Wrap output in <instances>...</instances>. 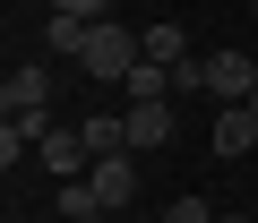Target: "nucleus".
<instances>
[{"instance_id": "12", "label": "nucleus", "mask_w": 258, "mask_h": 223, "mask_svg": "<svg viewBox=\"0 0 258 223\" xmlns=\"http://www.w3.org/2000/svg\"><path fill=\"white\" fill-rule=\"evenodd\" d=\"M172 94H207V60H198V52H189V60L172 69Z\"/></svg>"}, {"instance_id": "9", "label": "nucleus", "mask_w": 258, "mask_h": 223, "mask_svg": "<svg viewBox=\"0 0 258 223\" xmlns=\"http://www.w3.org/2000/svg\"><path fill=\"white\" fill-rule=\"evenodd\" d=\"M86 35H95L86 18H43V52L52 60H86Z\"/></svg>"}, {"instance_id": "6", "label": "nucleus", "mask_w": 258, "mask_h": 223, "mask_svg": "<svg viewBox=\"0 0 258 223\" xmlns=\"http://www.w3.org/2000/svg\"><path fill=\"white\" fill-rule=\"evenodd\" d=\"M172 103H129V155H155V146H172Z\"/></svg>"}, {"instance_id": "8", "label": "nucleus", "mask_w": 258, "mask_h": 223, "mask_svg": "<svg viewBox=\"0 0 258 223\" xmlns=\"http://www.w3.org/2000/svg\"><path fill=\"white\" fill-rule=\"evenodd\" d=\"M120 86H129V103H181V94H172V69H164V60H138V69H129Z\"/></svg>"}, {"instance_id": "15", "label": "nucleus", "mask_w": 258, "mask_h": 223, "mask_svg": "<svg viewBox=\"0 0 258 223\" xmlns=\"http://www.w3.org/2000/svg\"><path fill=\"white\" fill-rule=\"evenodd\" d=\"M52 18H86V26H103V0H52Z\"/></svg>"}, {"instance_id": "16", "label": "nucleus", "mask_w": 258, "mask_h": 223, "mask_svg": "<svg viewBox=\"0 0 258 223\" xmlns=\"http://www.w3.org/2000/svg\"><path fill=\"white\" fill-rule=\"evenodd\" d=\"M215 223H249V214H241V206H215Z\"/></svg>"}, {"instance_id": "11", "label": "nucleus", "mask_w": 258, "mask_h": 223, "mask_svg": "<svg viewBox=\"0 0 258 223\" xmlns=\"http://www.w3.org/2000/svg\"><path fill=\"white\" fill-rule=\"evenodd\" d=\"M147 60H164V69H181V60H189V35H181L172 18H164V26H147Z\"/></svg>"}, {"instance_id": "1", "label": "nucleus", "mask_w": 258, "mask_h": 223, "mask_svg": "<svg viewBox=\"0 0 258 223\" xmlns=\"http://www.w3.org/2000/svg\"><path fill=\"white\" fill-rule=\"evenodd\" d=\"M138 60H147V35H129V26H112V18H103V26L86 35V60H78V69H86V77H103V86H120Z\"/></svg>"}, {"instance_id": "5", "label": "nucleus", "mask_w": 258, "mask_h": 223, "mask_svg": "<svg viewBox=\"0 0 258 223\" xmlns=\"http://www.w3.org/2000/svg\"><path fill=\"white\" fill-rule=\"evenodd\" d=\"M86 180H95V197H103V214H120L129 197H138V155H103V163H95Z\"/></svg>"}, {"instance_id": "7", "label": "nucleus", "mask_w": 258, "mask_h": 223, "mask_svg": "<svg viewBox=\"0 0 258 223\" xmlns=\"http://www.w3.org/2000/svg\"><path fill=\"white\" fill-rule=\"evenodd\" d=\"M249 146H258V112L249 103H224L215 112V155H249Z\"/></svg>"}, {"instance_id": "13", "label": "nucleus", "mask_w": 258, "mask_h": 223, "mask_svg": "<svg viewBox=\"0 0 258 223\" xmlns=\"http://www.w3.org/2000/svg\"><path fill=\"white\" fill-rule=\"evenodd\" d=\"M164 223H215V206H207V197H172V206H164Z\"/></svg>"}, {"instance_id": "14", "label": "nucleus", "mask_w": 258, "mask_h": 223, "mask_svg": "<svg viewBox=\"0 0 258 223\" xmlns=\"http://www.w3.org/2000/svg\"><path fill=\"white\" fill-rule=\"evenodd\" d=\"M18 155H35V138H26V129L9 121V129H0V163H9V172H18Z\"/></svg>"}, {"instance_id": "2", "label": "nucleus", "mask_w": 258, "mask_h": 223, "mask_svg": "<svg viewBox=\"0 0 258 223\" xmlns=\"http://www.w3.org/2000/svg\"><path fill=\"white\" fill-rule=\"evenodd\" d=\"M35 163H43L52 180H78V172H95V146H86L78 121H52V129L35 138Z\"/></svg>"}, {"instance_id": "10", "label": "nucleus", "mask_w": 258, "mask_h": 223, "mask_svg": "<svg viewBox=\"0 0 258 223\" xmlns=\"http://www.w3.org/2000/svg\"><path fill=\"white\" fill-rule=\"evenodd\" d=\"M60 223H112L103 197H95V180H60Z\"/></svg>"}, {"instance_id": "4", "label": "nucleus", "mask_w": 258, "mask_h": 223, "mask_svg": "<svg viewBox=\"0 0 258 223\" xmlns=\"http://www.w3.org/2000/svg\"><path fill=\"white\" fill-rule=\"evenodd\" d=\"M0 112H52V69L43 60H18L0 77Z\"/></svg>"}, {"instance_id": "17", "label": "nucleus", "mask_w": 258, "mask_h": 223, "mask_svg": "<svg viewBox=\"0 0 258 223\" xmlns=\"http://www.w3.org/2000/svg\"><path fill=\"white\" fill-rule=\"evenodd\" d=\"M249 18H258V9H249Z\"/></svg>"}, {"instance_id": "3", "label": "nucleus", "mask_w": 258, "mask_h": 223, "mask_svg": "<svg viewBox=\"0 0 258 223\" xmlns=\"http://www.w3.org/2000/svg\"><path fill=\"white\" fill-rule=\"evenodd\" d=\"M207 94H215V112L249 103L258 94V52H207Z\"/></svg>"}]
</instances>
